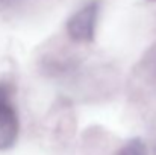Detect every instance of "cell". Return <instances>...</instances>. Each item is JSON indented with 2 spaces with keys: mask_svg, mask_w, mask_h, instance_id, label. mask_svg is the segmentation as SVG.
Returning <instances> with one entry per match:
<instances>
[{
  "mask_svg": "<svg viewBox=\"0 0 156 155\" xmlns=\"http://www.w3.org/2000/svg\"><path fill=\"white\" fill-rule=\"evenodd\" d=\"M100 2L93 0L77 12H74L67 21V34L73 41L91 43L96 35V23L99 17Z\"/></svg>",
  "mask_w": 156,
  "mask_h": 155,
  "instance_id": "obj_1",
  "label": "cell"
},
{
  "mask_svg": "<svg viewBox=\"0 0 156 155\" xmlns=\"http://www.w3.org/2000/svg\"><path fill=\"white\" fill-rule=\"evenodd\" d=\"M18 117L9 101H0V151L12 148L18 137Z\"/></svg>",
  "mask_w": 156,
  "mask_h": 155,
  "instance_id": "obj_2",
  "label": "cell"
},
{
  "mask_svg": "<svg viewBox=\"0 0 156 155\" xmlns=\"http://www.w3.org/2000/svg\"><path fill=\"white\" fill-rule=\"evenodd\" d=\"M117 155H147V148L141 138H130L121 146Z\"/></svg>",
  "mask_w": 156,
  "mask_h": 155,
  "instance_id": "obj_3",
  "label": "cell"
},
{
  "mask_svg": "<svg viewBox=\"0 0 156 155\" xmlns=\"http://www.w3.org/2000/svg\"><path fill=\"white\" fill-rule=\"evenodd\" d=\"M11 91L12 88L8 82H0V101H9Z\"/></svg>",
  "mask_w": 156,
  "mask_h": 155,
  "instance_id": "obj_4",
  "label": "cell"
},
{
  "mask_svg": "<svg viewBox=\"0 0 156 155\" xmlns=\"http://www.w3.org/2000/svg\"><path fill=\"white\" fill-rule=\"evenodd\" d=\"M150 2H156V0H150Z\"/></svg>",
  "mask_w": 156,
  "mask_h": 155,
  "instance_id": "obj_5",
  "label": "cell"
}]
</instances>
